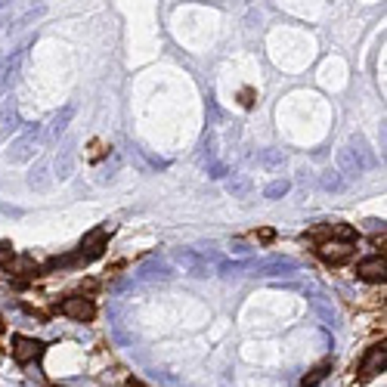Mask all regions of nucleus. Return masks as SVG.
<instances>
[{
  "label": "nucleus",
  "mask_w": 387,
  "mask_h": 387,
  "mask_svg": "<svg viewBox=\"0 0 387 387\" xmlns=\"http://www.w3.org/2000/svg\"><path fill=\"white\" fill-rule=\"evenodd\" d=\"M384 360H387L384 344H381V347H372V350H368V356H366V362L360 366V378H362V381L375 378V375H378L381 368H384Z\"/></svg>",
  "instance_id": "423d86ee"
},
{
  "label": "nucleus",
  "mask_w": 387,
  "mask_h": 387,
  "mask_svg": "<svg viewBox=\"0 0 387 387\" xmlns=\"http://www.w3.org/2000/svg\"><path fill=\"white\" fill-rule=\"evenodd\" d=\"M102 245H106V230H93L87 239L81 242V251H78L75 257H63V261H53V263H90L93 257L102 254Z\"/></svg>",
  "instance_id": "f03ea898"
},
{
  "label": "nucleus",
  "mask_w": 387,
  "mask_h": 387,
  "mask_svg": "<svg viewBox=\"0 0 387 387\" xmlns=\"http://www.w3.org/2000/svg\"><path fill=\"white\" fill-rule=\"evenodd\" d=\"M0 331H3V319H0Z\"/></svg>",
  "instance_id": "1a4fd4ad"
},
{
  "label": "nucleus",
  "mask_w": 387,
  "mask_h": 387,
  "mask_svg": "<svg viewBox=\"0 0 387 387\" xmlns=\"http://www.w3.org/2000/svg\"><path fill=\"white\" fill-rule=\"evenodd\" d=\"M41 353H44V344L34 341V338H25V335H16L13 338V360L22 362V366H28V362L41 360Z\"/></svg>",
  "instance_id": "20e7f679"
},
{
  "label": "nucleus",
  "mask_w": 387,
  "mask_h": 387,
  "mask_svg": "<svg viewBox=\"0 0 387 387\" xmlns=\"http://www.w3.org/2000/svg\"><path fill=\"white\" fill-rule=\"evenodd\" d=\"M329 372H331V362H319V366L313 368V372L307 375L304 381H300V387H319V384L325 381V375H329Z\"/></svg>",
  "instance_id": "0eeeda50"
},
{
  "label": "nucleus",
  "mask_w": 387,
  "mask_h": 387,
  "mask_svg": "<svg viewBox=\"0 0 387 387\" xmlns=\"http://www.w3.org/2000/svg\"><path fill=\"white\" fill-rule=\"evenodd\" d=\"M59 310L65 313L69 319H75V322H90V319L96 316V307H93V300L90 298H65L63 304H59Z\"/></svg>",
  "instance_id": "7ed1b4c3"
},
{
  "label": "nucleus",
  "mask_w": 387,
  "mask_h": 387,
  "mask_svg": "<svg viewBox=\"0 0 387 387\" xmlns=\"http://www.w3.org/2000/svg\"><path fill=\"white\" fill-rule=\"evenodd\" d=\"M356 276L362 282H384V254H375L356 267Z\"/></svg>",
  "instance_id": "39448f33"
},
{
  "label": "nucleus",
  "mask_w": 387,
  "mask_h": 387,
  "mask_svg": "<svg viewBox=\"0 0 387 387\" xmlns=\"http://www.w3.org/2000/svg\"><path fill=\"white\" fill-rule=\"evenodd\" d=\"M288 192V183L282 180V183H273V186L267 189V199H279V195H285Z\"/></svg>",
  "instance_id": "6e6552de"
},
{
  "label": "nucleus",
  "mask_w": 387,
  "mask_h": 387,
  "mask_svg": "<svg viewBox=\"0 0 387 387\" xmlns=\"http://www.w3.org/2000/svg\"><path fill=\"white\" fill-rule=\"evenodd\" d=\"M316 254L322 257L325 263H331V267H338V263H344L350 254H353V239H325V242L316 245Z\"/></svg>",
  "instance_id": "f257e3e1"
}]
</instances>
